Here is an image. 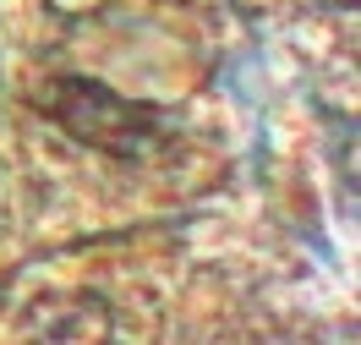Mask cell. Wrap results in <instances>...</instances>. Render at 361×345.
Here are the masks:
<instances>
[{
	"mask_svg": "<svg viewBox=\"0 0 361 345\" xmlns=\"http://www.w3.org/2000/svg\"><path fill=\"white\" fill-rule=\"evenodd\" d=\"M39 110H44L61 132H71L77 143L104 148V154H121V159L148 154L159 143V115L148 110V104H132V99L99 88L88 77H61V83H49V88L39 93Z\"/></svg>",
	"mask_w": 361,
	"mask_h": 345,
	"instance_id": "obj_1",
	"label": "cell"
},
{
	"mask_svg": "<svg viewBox=\"0 0 361 345\" xmlns=\"http://www.w3.org/2000/svg\"><path fill=\"white\" fill-rule=\"evenodd\" d=\"M110 301L93 291H61V296L33 301L27 313V345H110Z\"/></svg>",
	"mask_w": 361,
	"mask_h": 345,
	"instance_id": "obj_2",
	"label": "cell"
},
{
	"mask_svg": "<svg viewBox=\"0 0 361 345\" xmlns=\"http://www.w3.org/2000/svg\"><path fill=\"white\" fill-rule=\"evenodd\" d=\"M334 6H350V0H334Z\"/></svg>",
	"mask_w": 361,
	"mask_h": 345,
	"instance_id": "obj_3",
	"label": "cell"
}]
</instances>
